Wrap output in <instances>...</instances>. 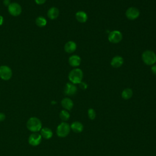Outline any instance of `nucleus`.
<instances>
[{
    "label": "nucleus",
    "instance_id": "nucleus-1",
    "mask_svg": "<svg viewBox=\"0 0 156 156\" xmlns=\"http://www.w3.org/2000/svg\"><path fill=\"white\" fill-rule=\"evenodd\" d=\"M27 128L30 132H38L40 131L42 128V123L38 118L37 117H31L27 121Z\"/></svg>",
    "mask_w": 156,
    "mask_h": 156
},
{
    "label": "nucleus",
    "instance_id": "nucleus-2",
    "mask_svg": "<svg viewBox=\"0 0 156 156\" xmlns=\"http://www.w3.org/2000/svg\"><path fill=\"white\" fill-rule=\"evenodd\" d=\"M68 79L72 83L79 84L83 79V72L80 68H75L71 70L68 74Z\"/></svg>",
    "mask_w": 156,
    "mask_h": 156
},
{
    "label": "nucleus",
    "instance_id": "nucleus-3",
    "mask_svg": "<svg viewBox=\"0 0 156 156\" xmlns=\"http://www.w3.org/2000/svg\"><path fill=\"white\" fill-rule=\"evenodd\" d=\"M141 57L143 62L147 65L152 66L156 62V54L152 51L146 50L144 51Z\"/></svg>",
    "mask_w": 156,
    "mask_h": 156
},
{
    "label": "nucleus",
    "instance_id": "nucleus-4",
    "mask_svg": "<svg viewBox=\"0 0 156 156\" xmlns=\"http://www.w3.org/2000/svg\"><path fill=\"white\" fill-rule=\"evenodd\" d=\"M70 130L69 124L66 122H62L57 126L56 133L58 137L65 138L69 134Z\"/></svg>",
    "mask_w": 156,
    "mask_h": 156
},
{
    "label": "nucleus",
    "instance_id": "nucleus-5",
    "mask_svg": "<svg viewBox=\"0 0 156 156\" xmlns=\"http://www.w3.org/2000/svg\"><path fill=\"white\" fill-rule=\"evenodd\" d=\"M12 76V71L10 67L7 65L0 66V77L4 80H9Z\"/></svg>",
    "mask_w": 156,
    "mask_h": 156
},
{
    "label": "nucleus",
    "instance_id": "nucleus-6",
    "mask_svg": "<svg viewBox=\"0 0 156 156\" xmlns=\"http://www.w3.org/2000/svg\"><path fill=\"white\" fill-rule=\"evenodd\" d=\"M8 11L11 15L17 16L21 14L22 9L18 3L12 2L8 6Z\"/></svg>",
    "mask_w": 156,
    "mask_h": 156
},
{
    "label": "nucleus",
    "instance_id": "nucleus-7",
    "mask_svg": "<svg viewBox=\"0 0 156 156\" xmlns=\"http://www.w3.org/2000/svg\"><path fill=\"white\" fill-rule=\"evenodd\" d=\"M122 35L119 30H115L110 32L108 36V40L112 43H118L122 40Z\"/></svg>",
    "mask_w": 156,
    "mask_h": 156
},
{
    "label": "nucleus",
    "instance_id": "nucleus-8",
    "mask_svg": "<svg viewBox=\"0 0 156 156\" xmlns=\"http://www.w3.org/2000/svg\"><path fill=\"white\" fill-rule=\"evenodd\" d=\"M126 16L129 20H134L140 16V10L136 7H130L126 11Z\"/></svg>",
    "mask_w": 156,
    "mask_h": 156
},
{
    "label": "nucleus",
    "instance_id": "nucleus-9",
    "mask_svg": "<svg viewBox=\"0 0 156 156\" xmlns=\"http://www.w3.org/2000/svg\"><path fill=\"white\" fill-rule=\"evenodd\" d=\"M42 140V136H41L40 133H38L37 132L32 133L28 138V142L29 144H30L32 146H38L39 144H40Z\"/></svg>",
    "mask_w": 156,
    "mask_h": 156
},
{
    "label": "nucleus",
    "instance_id": "nucleus-10",
    "mask_svg": "<svg viewBox=\"0 0 156 156\" xmlns=\"http://www.w3.org/2000/svg\"><path fill=\"white\" fill-rule=\"evenodd\" d=\"M77 91V88L75 84L72 83L71 82L66 83L64 89V93L65 94L68 96H73L76 93Z\"/></svg>",
    "mask_w": 156,
    "mask_h": 156
},
{
    "label": "nucleus",
    "instance_id": "nucleus-11",
    "mask_svg": "<svg viewBox=\"0 0 156 156\" xmlns=\"http://www.w3.org/2000/svg\"><path fill=\"white\" fill-rule=\"evenodd\" d=\"M124 63V58L120 55H116L112 58L110 62L111 65L113 68H119Z\"/></svg>",
    "mask_w": 156,
    "mask_h": 156
},
{
    "label": "nucleus",
    "instance_id": "nucleus-12",
    "mask_svg": "<svg viewBox=\"0 0 156 156\" xmlns=\"http://www.w3.org/2000/svg\"><path fill=\"white\" fill-rule=\"evenodd\" d=\"M61 105L64 110H71L74 105V103L73 101L69 98H65L61 101Z\"/></svg>",
    "mask_w": 156,
    "mask_h": 156
},
{
    "label": "nucleus",
    "instance_id": "nucleus-13",
    "mask_svg": "<svg viewBox=\"0 0 156 156\" xmlns=\"http://www.w3.org/2000/svg\"><path fill=\"white\" fill-rule=\"evenodd\" d=\"M69 64L73 67H77L81 63V58L77 55H73L68 59Z\"/></svg>",
    "mask_w": 156,
    "mask_h": 156
},
{
    "label": "nucleus",
    "instance_id": "nucleus-14",
    "mask_svg": "<svg viewBox=\"0 0 156 156\" xmlns=\"http://www.w3.org/2000/svg\"><path fill=\"white\" fill-rule=\"evenodd\" d=\"M70 128L75 133H81L83 130V126L79 121H74L71 123Z\"/></svg>",
    "mask_w": 156,
    "mask_h": 156
},
{
    "label": "nucleus",
    "instance_id": "nucleus-15",
    "mask_svg": "<svg viewBox=\"0 0 156 156\" xmlns=\"http://www.w3.org/2000/svg\"><path fill=\"white\" fill-rule=\"evenodd\" d=\"M77 48L76 43L73 41H68L64 46L65 51L68 53H73L74 52Z\"/></svg>",
    "mask_w": 156,
    "mask_h": 156
},
{
    "label": "nucleus",
    "instance_id": "nucleus-16",
    "mask_svg": "<svg viewBox=\"0 0 156 156\" xmlns=\"http://www.w3.org/2000/svg\"><path fill=\"white\" fill-rule=\"evenodd\" d=\"M48 17L51 20L56 19L59 15V10L57 7H51L47 13Z\"/></svg>",
    "mask_w": 156,
    "mask_h": 156
},
{
    "label": "nucleus",
    "instance_id": "nucleus-17",
    "mask_svg": "<svg viewBox=\"0 0 156 156\" xmlns=\"http://www.w3.org/2000/svg\"><path fill=\"white\" fill-rule=\"evenodd\" d=\"M40 135L42 136V138H44V139L48 140L52 138L53 135V132L51 129L48 127H44L41 128L40 130Z\"/></svg>",
    "mask_w": 156,
    "mask_h": 156
},
{
    "label": "nucleus",
    "instance_id": "nucleus-18",
    "mask_svg": "<svg viewBox=\"0 0 156 156\" xmlns=\"http://www.w3.org/2000/svg\"><path fill=\"white\" fill-rule=\"evenodd\" d=\"M76 20L81 23H85L88 20V15L84 11H78L76 13Z\"/></svg>",
    "mask_w": 156,
    "mask_h": 156
},
{
    "label": "nucleus",
    "instance_id": "nucleus-19",
    "mask_svg": "<svg viewBox=\"0 0 156 156\" xmlns=\"http://www.w3.org/2000/svg\"><path fill=\"white\" fill-rule=\"evenodd\" d=\"M132 95H133V91L131 88H125L121 93V96L122 99L125 100L129 99L130 98H132Z\"/></svg>",
    "mask_w": 156,
    "mask_h": 156
},
{
    "label": "nucleus",
    "instance_id": "nucleus-20",
    "mask_svg": "<svg viewBox=\"0 0 156 156\" xmlns=\"http://www.w3.org/2000/svg\"><path fill=\"white\" fill-rule=\"evenodd\" d=\"M59 116H60V118L63 121V122H66L69 119V117H70V114L66 110H62L60 114H59Z\"/></svg>",
    "mask_w": 156,
    "mask_h": 156
},
{
    "label": "nucleus",
    "instance_id": "nucleus-21",
    "mask_svg": "<svg viewBox=\"0 0 156 156\" xmlns=\"http://www.w3.org/2000/svg\"><path fill=\"white\" fill-rule=\"evenodd\" d=\"M35 23L38 27H42L46 25L47 21L43 16H38L36 18Z\"/></svg>",
    "mask_w": 156,
    "mask_h": 156
},
{
    "label": "nucleus",
    "instance_id": "nucleus-22",
    "mask_svg": "<svg viewBox=\"0 0 156 156\" xmlns=\"http://www.w3.org/2000/svg\"><path fill=\"white\" fill-rule=\"evenodd\" d=\"M88 118L91 120H93L95 119L96 112L93 108H90L88 110Z\"/></svg>",
    "mask_w": 156,
    "mask_h": 156
},
{
    "label": "nucleus",
    "instance_id": "nucleus-23",
    "mask_svg": "<svg viewBox=\"0 0 156 156\" xmlns=\"http://www.w3.org/2000/svg\"><path fill=\"white\" fill-rule=\"evenodd\" d=\"M79 85L80 88L81 89H82V90H85V89H87V87H88V85H87L85 82H82V81L80 83H79Z\"/></svg>",
    "mask_w": 156,
    "mask_h": 156
},
{
    "label": "nucleus",
    "instance_id": "nucleus-24",
    "mask_svg": "<svg viewBox=\"0 0 156 156\" xmlns=\"http://www.w3.org/2000/svg\"><path fill=\"white\" fill-rule=\"evenodd\" d=\"M46 0H35V2L38 5H41L43 4L46 2Z\"/></svg>",
    "mask_w": 156,
    "mask_h": 156
},
{
    "label": "nucleus",
    "instance_id": "nucleus-25",
    "mask_svg": "<svg viewBox=\"0 0 156 156\" xmlns=\"http://www.w3.org/2000/svg\"><path fill=\"white\" fill-rule=\"evenodd\" d=\"M5 119V115L4 113L0 112V121H2Z\"/></svg>",
    "mask_w": 156,
    "mask_h": 156
},
{
    "label": "nucleus",
    "instance_id": "nucleus-26",
    "mask_svg": "<svg viewBox=\"0 0 156 156\" xmlns=\"http://www.w3.org/2000/svg\"><path fill=\"white\" fill-rule=\"evenodd\" d=\"M151 71L152 73L156 74V65H153L151 66Z\"/></svg>",
    "mask_w": 156,
    "mask_h": 156
},
{
    "label": "nucleus",
    "instance_id": "nucleus-27",
    "mask_svg": "<svg viewBox=\"0 0 156 156\" xmlns=\"http://www.w3.org/2000/svg\"><path fill=\"white\" fill-rule=\"evenodd\" d=\"M10 4V0H4V5L9 6Z\"/></svg>",
    "mask_w": 156,
    "mask_h": 156
},
{
    "label": "nucleus",
    "instance_id": "nucleus-28",
    "mask_svg": "<svg viewBox=\"0 0 156 156\" xmlns=\"http://www.w3.org/2000/svg\"><path fill=\"white\" fill-rule=\"evenodd\" d=\"M4 22V18L2 16L0 15V26H1L3 24Z\"/></svg>",
    "mask_w": 156,
    "mask_h": 156
}]
</instances>
